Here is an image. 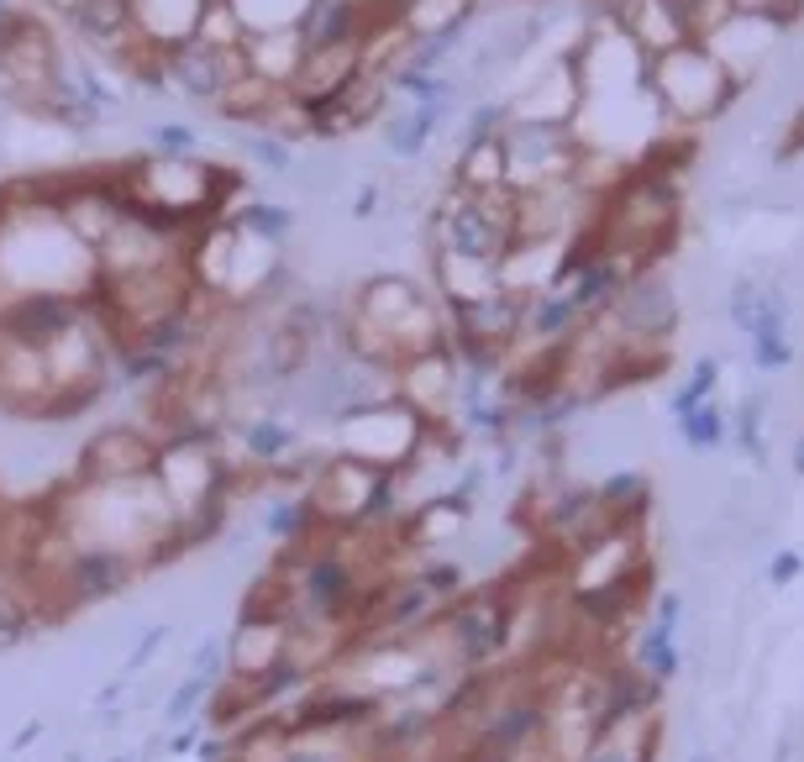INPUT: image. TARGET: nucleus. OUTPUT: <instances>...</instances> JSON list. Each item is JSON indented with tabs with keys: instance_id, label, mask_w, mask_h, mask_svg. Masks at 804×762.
Returning a JSON list of instances; mask_svg holds the SVG:
<instances>
[{
	"instance_id": "72a5a7b5",
	"label": "nucleus",
	"mask_w": 804,
	"mask_h": 762,
	"mask_svg": "<svg viewBox=\"0 0 804 762\" xmlns=\"http://www.w3.org/2000/svg\"><path fill=\"white\" fill-rule=\"evenodd\" d=\"M111 762H147V758H111Z\"/></svg>"
},
{
	"instance_id": "412c9836",
	"label": "nucleus",
	"mask_w": 804,
	"mask_h": 762,
	"mask_svg": "<svg viewBox=\"0 0 804 762\" xmlns=\"http://www.w3.org/2000/svg\"><path fill=\"white\" fill-rule=\"evenodd\" d=\"M731 6V17H752V21H767L773 32L788 27V21L804 17V0H725Z\"/></svg>"
},
{
	"instance_id": "9b49d317",
	"label": "nucleus",
	"mask_w": 804,
	"mask_h": 762,
	"mask_svg": "<svg viewBox=\"0 0 804 762\" xmlns=\"http://www.w3.org/2000/svg\"><path fill=\"white\" fill-rule=\"evenodd\" d=\"M69 21L80 27L84 42H101L111 53H121V42L132 38V6L126 0H80Z\"/></svg>"
},
{
	"instance_id": "cd10ccee",
	"label": "nucleus",
	"mask_w": 804,
	"mask_h": 762,
	"mask_svg": "<svg viewBox=\"0 0 804 762\" xmlns=\"http://www.w3.org/2000/svg\"><path fill=\"white\" fill-rule=\"evenodd\" d=\"M201 736H205V721H184V725H174V736L163 742V752H169V758H195Z\"/></svg>"
},
{
	"instance_id": "b1692460",
	"label": "nucleus",
	"mask_w": 804,
	"mask_h": 762,
	"mask_svg": "<svg viewBox=\"0 0 804 762\" xmlns=\"http://www.w3.org/2000/svg\"><path fill=\"white\" fill-rule=\"evenodd\" d=\"M190 679H205V683L226 679V637L222 631H211V637L195 647V658H190Z\"/></svg>"
},
{
	"instance_id": "0eeeda50",
	"label": "nucleus",
	"mask_w": 804,
	"mask_h": 762,
	"mask_svg": "<svg viewBox=\"0 0 804 762\" xmlns=\"http://www.w3.org/2000/svg\"><path fill=\"white\" fill-rule=\"evenodd\" d=\"M442 631H447L442 642L452 647V658H458L462 668H484V662L505 647V637H510V616H505L500 600L484 595V600H462L458 610L447 616Z\"/></svg>"
},
{
	"instance_id": "2eb2a0df",
	"label": "nucleus",
	"mask_w": 804,
	"mask_h": 762,
	"mask_svg": "<svg viewBox=\"0 0 804 762\" xmlns=\"http://www.w3.org/2000/svg\"><path fill=\"white\" fill-rule=\"evenodd\" d=\"M458 190H468V195H484V190H505V153H500V138L468 142V148H462Z\"/></svg>"
},
{
	"instance_id": "a211bd4d",
	"label": "nucleus",
	"mask_w": 804,
	"mask_h": 762,
	"mask_svg": "<svg viewBox=\"0 0 804 762\" xmlns=\"http://www.w3.org/2000/svg\"><path fill=\"white\" fill-rule=\"evenodd\" d=\"M647 495H652L647 474H615V479H604L600 489H594V500H600L604 516H637V510H647Z\"/></svg>"
},
{
	"instance_id": "6e6552de",
	"label": "nucleus",
	"mask_w": 804,
	"mask_h": 762,
	"mask_svg": "<svg viewBox=\"0 0 804 762\" xmlns=\"http://www.w3.org/2000/svg\"><path fill=\"white\" fill-rule=\"evenodd\" d=\"M126 6H132V32H138V42H147L153 53H169L180 42L201 38L205 11L216 0H126Z\"/></svg>"
},
{
	"instance_id": "aec40b11",
	"label": "nucleus",
	"mask_w": 804,
	"mask_h": 762,
	"mask_svg": "<svg viewBox=\"0 0 804 762\" xmlns=\"http://www.w3.org/2000/svg\"><path fill=\"white\" fill-rule=\"evenodd\" d=\"M211 689H216V683L190 679V673H184V683H174V689H169V700H163V725L201 721V710H205V700H211Z\"/></svg>"
},
{
	"instance_id": "c756f323",
	"label": "nucleus",
	"mask_w": 804,
	"mask_h": 762,
	"mask_svg": "<svg viewBox=\"0 0 804 762\" xmlns=\"http://www.w3.org/2000/svg\"><path fill=\"white\" fill-rule=\"evenodd\" d=\"M374 205H379V190H374V184H363V190H358V201H353V216L368 221V216H374Z\"/></svg>"
},
{
	"instance_id": "f03ea898",
	"label": "nucleus",
	"mask_w": 804,
	"mask_h": 762,
	"mask_svg": "<svg viewBox=\"0 0 804 762\" xmlns=\"http://www.w3.org/2000/svg\"><path fill=\"white\" fill-rule=\"evenodd\" d=\"M500 153H505V190L537 195V190H552V184H573L583 142L573 138V126H558V121H505Z\"/></svg>"
},
{
	"instance_id": "6ab92c4d",
	"label": "nucleus",
	"mask_w": 804,
	"mask_h": 762,
	"mask_svg": "<svg viewBox=\"0 0 804 762\" xmlns=\"http://www.w3.org/2000/svg\"><path fill=\"white\" fill-rule=\"evenodd\" d=\"M242 153L258 163L263 174H289V163H295V148L284 138H274V132H263V126H253V132H242Z\"/></svg>"
},
{
	"instance_id": "423d86ee",
	"label": "nucleus",
	"mask_w": 804,
	"mask_h": 762,
	"mask_svg": "<svg viewBox=\"0 0 804 762\" xmlns=\"http://www.w3.org/2000/svg\"><path fill=\"white\" fill-rule=\"evenodd\" d=\"M610 322L621 326L631 342H668L679 326V301L658 274H637L621 284V295L610 301Z\"/></svg>"
},
{
	"instance_id": "2f4dec72",
	"label": "nucleus",
	"mask_w": 804,
	"mask_h": 762,
	"mask_svg": "<svg viewBox=\"0 0 804 762\" xmlns=\"http://www.w3.org/2000/svg\"><path fill=\"white\" fill-rule=\"evenodd\" d=\"M794 573H800V558H794V552H788V558H778L773 562V579L784 583V579H794Z\"/></svg>"
},
{
	"instance_id": "f257e3e1",
	"label": "nucleus",
	"mask_w": 804,
	"mask_h": 762,
	"mask_svg": "<svg viewBox=\"0 0 804 762\" xmlns=\"http://www.w3.org/2000/svg\"><path fill=\"white\" fill-rule=\"evenodd\" d=\"M647 90L663 101L668 116L710 121L742 95V84L725 74V63L710 53V42H679L658 59H647Z\"/></svg>"
},
{
	"instance_id": "7ed1b4c3",
	"label": "nucleus",
	"mask_w": 804,
	"mask_h": 762,
	"mask_svg": "<svg viewBox=\"0 0 804 762\" xmlns=\"http://www.w3.org/2000/svg\"><path fill=\"white\" fill-rule=\"evenodd\" d=\"M159 453H163V441L153 431H142V426H132V421L101 426V431L84 437L74 484H142V479H153Z\"/></svg>"
},
{
	"instance_id": "f8f14e48",
	"label": "nucleus",
	"mask_w": 804,
	"mask_h": 762,
	"mask_svg": "<svg viewBox=\"0 0 804 762\" xmlns=\"http://www.w3.org/2000/svg\"><path fill=\"white\" fill-rule=\"evenodd\" d=\"M279 84H268L263 74H242V80H232L216 95V111H222L226 121H242V126H263V116L279 105Z\"/></svg>"
},
{
	"instance_id": "c9c22d12",
	"label": "nucleus",
	"mask_w": 804,
	"mask_h": 762,
	"mask_svg": "<svg viewBox=\"0 0 804 762\" xmlns=\"http://www.w3.org/2000/svg\"><path fill=\"white\" fill-rule=\"evenodd\" d=\"M0 21H6V0H0Z\"/></svg>"
},
{
	"instance_id": "39448f33",
	"label": "nucleus",
	"mask_w": 804,
	"mask_h": 762,
	"mask_svg": "<svg viewBox=\"0 0 804 762\" xmlns=\"http://www.w3.org/2000/svg\"><path fill=\"white\" fill-rule=\"evenodd\" d=\"M242 74H247L242 48H216V42H205V38H190L163 53V80H169V90L174 95H190V101L216 105V95L232 80H242Z\"/></svg>"
},
{
	"instance_id": "473e14b6",
	"label": "nucleus",
	"mask_w": 804,
	"mask_h": 762,
	"mask_svg": "<svg viewBox=\"0 0 804 762\" xmlns=\"http://www.w3.org/2000/svg\"><path fill=\"white\" fill-rule=\"evenodd\" d=\"M794 468L804 474V437H800V447H794Z\"/></svg>"
},
{
	"instance_id": "bb28decb",
	"label": "nucleus",
	"mask_w": 804,
	"mask_h": 762,
	"mask_svg": "<svg viewBox=\"0 0 804 762\" xmlns=\"http://www.w3.org/2000/svg\"><path fill=\"white\" fill-rule=\"evenodd\" d=\"M715 374H721V363H715V358H700V363H694V379H689L684 389L673 395V410L684 416V410H694V405L710 400V389H715Z\"/></svg>"
},
{
	"instance_id": "5701e85b",
	"label": "nucleus",
	"mask_w": 804,
	"mask_h": 762,
	"mask_svg": "<svg viewBox=\"0 0 804 762\" xmlns=\"http://www.w3.org/2000/svg\"><path fill=\"white\" fill-rule=\"evenodd\" d=\"M147 142H153V159H190V153L201 148L195 126H184V121H159V126L147 132Z\"/></svg>"
},
{
	"instance_id": "dca6fc26",
	"label": "nucleus",
	"mask_w": 804,
	"mask_h": 762,
	"mask_svg": "<svg viewBox=\"0 0 804 762\" xmlns=\"http://www.w3.org/2000/svg\"><path fill=\"white\" fill-rule=\"evenodd\" d=\"M437 121H442V111H431V105H410V111H400V116L384 126V148H389L395 159H421L431 132H437Z\"/></svg>"
},
{
	"instance_id": "e433bc0d",
	"label": "nucleus",
	"mask_w": 804,
	"mask_h": 762,
	"mask_svg": "<svg viewBox=\"0 0 804 762\" xmlns=\"http://www.w3.org/2000/svg\"><path fill=\"white\" fill-rule=\"evenodd\" d=\"M694 762H710V758H694Z\"/></svg>"
},
{
	"instance_id": "9d476101",
	"label": "nucleus",
	"mask_w": 804,
	"mask_h": 762,
	"mask_svg": "<svg viewBox=\"0 0 804 762\" xmlns=\"http://www.w3.org/2000/svg\"><path fill=\"white\" fill-rule=\"evenodd\" d=\"M237 431V447H242V463L247 468H263V474H274V468H289L295 453H301V426L289 421V416H247V421L232 426Z\"/></svg>"
},
{
	"instance_id": "1a4fd4ad",
	"label": "nucleus",
	"mask_w": 804,
	"mask_h": 762,
	"mask_svg": "<svg viewBox=\"0 0 804 762\" xmlns=\"http://www.w3.org/2000/svg\"><path fill=\"white\" fill-rule=\"evenodd\" d=\"M615 27H621V38L631 42L642 59H658L668 48L689 42V21L673 0H621Z\"/></svg>"
},
{
	"instance_id": "4be33fe9",
	"label": "nucleus",
	"mask_w": 804,
	"mask_h": 762,
	"mask_svg": "<svg viewBox=\"0 0 804 762\" xmlns=\"http://www.w3.org/2000/svg\"><path fill=\"white\" fill-rule=\"evenodd\" d=\"M679 421H684L679 431H684L689 447H721V437H725V416L715 410V405H694V410H684Z\"/></svg>"
},
{
	"instance_id": "c85d7f7f",
	"label": "nucleus",
	"mask_w": 804,
	"mask_h": 762,
	"mask_svg": "<svg viewBox=\"0 0 804 762\" xmlns=\"http://www.w3.org/2000/svg\"><path fill=\"white\" fill-rule=\"evenodd\" d=\"M42 731H48V721H27L17 731V736H11V752H27V746H38L42 742Z\"/></svg>"
},
{
	"instance_id": "4468645a",
	"label": "nucleus",
	"mask_w": 804,
	"mask_h": 762,
	"mask_svg": "<svg viewBox=\"0 0 804 762\" xmlns=\"http://www.w3.org/2000/svg\"><path fill=\"white\" fill-rule=\"evenodd\" d=\"M268 762H379L363 736H289Z\"/></svg>"
},
{
	"instance_id": "a878e982",
	"label": "nucleus",
	"mask_w": 804,
	"mask_h": 762,
	"mask_svg": "<svg viewBox=\"0 0 804 762\" xmlns=\"http://www.w3.org/2000/svg\"><path fill=\"white\" fill-rule=\"evenodd\" d=\"M169 637H174V626H147V631H142V642L132 647L126 658H121V679H138L142 668H147V662H153L163 647H169Z\"/></svg>"
},
{
	"instance_id": "7c9ffc66",
	"label": "nucleus",
	"mask_w": 804,
	"mask_h": 762,
	"mask_svg": "<svg viewBox=\"0 0 804 762\" xmlns=\"http://www.w3.org/2000/svg\"><path fill=\"white\" fill-rule=\"evenodd\" d=\"M788 132H794V138H788L784 148H778V153H784V159H794V153H800V148H804V111H800V116H794V126H788Z\"/></svg>"
},
{
	"instance_id": "393cba45",
	"label": "nucleus",
	"mask_w": 804,
	"mask_h": 762,
	"mask_svg": "<svg viewBox=\"0 0 804 762\" xmlns=\"http://www.w3.org/2000/svg\"><path fill=\"white\" fill-rule=\"evenodd\" d=\"M642 668L652 679H668L673 673V626H652L642 637Z\"/></svg>"
},
{
	"instance_id": "ddd939ff",
	"label": "nucleus",
	"mask_w": 804,
	"mask_h": 762,
	"mask_svg": "<svg viewBox=\"0 0 804 762\" xmlns=\"http://www.w3.org/2000/svg\"><path fill=\"white\" fill-rule=\"evenodd\" d=\"M647 742H652V721L637 715V721L600 731V736L583 746L573 762H647Z\"/></svg>"
},
{
	"instance_id": "f704fd0d",
	"label": "nucleus",
	"mask_w": 804,
	"mask_h": 762,
	"mask_svg": "<svg viewBox=\"0 0 804 762\" xmlns=\"http://www.w3.org/2000/svg\"><path fill=\"white\" fill-rule=\"evenodd\" d=\"M74 6H80V0H63V11H74Z\"/></svg>"
},
{
	"instance_id": "20e7f679",
	"label": "nucleus",
	"mask_w": 804,
	"mask_h": 762,
	"mask_svg": "<svg viewBox=\"0 0 804 762\" xmlns=\"http://www.w3.org/2000/svg\"><path fill=\"white\" fill-rule=\"evenodd\" d=\"M526 305H531V295L505 289V284L484 289V295L447 301L452 342H468V347H484V353H505V347L526 332Z\"/></svg>"
},
{
	"instance_id": "f3484780",
	"label": "nucleus",
	"mask_w": 804,
	"mask_h": 762,
	"mask_svg": "<svg viewBox=\"0 0 804 762\" xmlns=\"http://www.w3.org/2000/svg\"><path fill=\"white\" fill-rule=\"evenodd\" d=\"M247 232L253 242H263V247H284L289 242V232H295V211L289 205H263V201H253L242 216H232Z\"/></svg>"
}]
</instances>
